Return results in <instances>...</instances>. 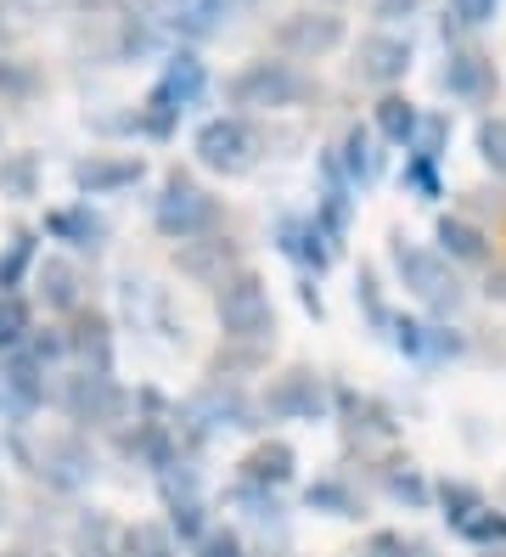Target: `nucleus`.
Wrapping results in <instances>:
<instances>
[{
  "instance_id": "1",
  "label": "nucleus",
  "mask_w": 506,
  "mask_h": 557,
  "mask_svg": "<svg viewBox=\"0 0 506 557\" xmlns=\"http://www.w3.org/2000/svg\"><path fill=\"white\" fill-rule=\"evenodd\" d=\"M316 96V79L298 69V62H287V57H259V62H248L243 74H231V85H225V102L236 108V113H287V108H304Z\"/></svg>"
},
{
  "instance_id": "2",
  "label": "nucleus",
  "mask_w": 506,
  "mask_h": 557,
  "mask_svg": "<svg viewBox=\"0 0 506 557\" xmlns=\"http://www.w3.org/2000/svg\"><path fill=\"white\" fill-rule=\"evenodd\" d=\"M202 90H209V69H202V57L197 51H175V57L163 62L158 85L147 90V102L129 113V124L141 129V136H158L163 141L169 129H175V119L202 102Z\"/></svg>"
},
{
  "instance_id": "3",
  "label": "nucleus",
  "mask_w": 506,
  "mask_h": 557,
  "mask_svg": "<svg viewBox=\"0 0 506 557\" xmlns=\"http://www.w3.org/2000/svg\"><path fill=\"white\" fill-rule=\"evenodd\" d=\"M388 253H394L399 287L411 293V299H422V305L439 310V315H456V310H461L467 287H461L456 265H451V259L439 253V248H422V243H411L405 232H394V237H388Z\"/></svg>"
},
{
  "instance_id": "4",
  "label": "nucleus",
  "mask_w": 506,
  "mask_h": 557,
  "mask_svg": "<svg viewBox=\"0 0 506 557\" xmlns=\"http://www.w3.org/2000/svg\"><path fill=\"white\" fill-rule=\"evenodd\" d=\"M214 315H220V333L231 344H276V305L264 293L259 271H231L214 293Z\"/></svg>"
},
{
  "instance_id": "5",
  "label": "nucleus",
  "mask_w": 506,
  "mask_h": 557,
  "mask_svg": "<svg viewBox=\"0 0 506 557\" xmlns=\"http://www.w3.org/2000/svg\"><path fill=\"white\" fill-rule=\"evenodd\" d=\"M152 225L169 237V243H192V237H214L225 214H220V198H209L192 175H169L163 191L152 198Z\"/></svg>"
},
{
  "instance_id": "6",
  "label": "nucleus",
  "mask_w": 506,
  "mask_h": 557,
  "mask_svg": "<svg viewBox=\"0 0 506 557\" xmlns=\"http://www.w3.org/2000/svg\"><path fill=\"white\" fill-rule=\"evenodd\" d=\"M192 152H197V163H202L209 175L236 181V175H248L254 163H259L264 141H259V129H254L243 113H220V119H209V124L197 129Z\"/></svg>"
},
{
  "instance_id": "7",
  "label": "nucleus",
  "mask_w": 506,
  "mask_h": 557,
  "mask_svg": "<svg viewBox=\"0 0 506 557\" xmlns=\"http://www.w3.org/2000/svg\"><path fill=\"white\" fill-rule=\"evenodd\" d=\"M57 406L74 422H85V429H124L129 411H135V395L113 383V372H90L85 367V372H74L57 388Z\"/></svg>"
},
{
  "instance_id": "8",
  "label": "nucleus",
  "mask_w": 506,
  "mask_h": 557,
  "mask_svg": "<svg viewBox=\"0 0 506 557\" xmlns=\"http://www.w3.org/2000/svg\"><path fill=\"white\" fill-rule=\"evenodd\" d=\"M344 35H349V23L337 17L332 7H304V12H287L276 23V51L287 62H316V57L344 46Z\"/></svg>"
},
{
  "instance_id": "9",
  "label": "nucleus",
  "mask_w": 506,
  "mask_h": 557,
  "mask_svg": "<svg viewBox=\"0 0 506 557\" xmlns=\"http://www.w3.org/2000/svg\"><path fill=\"white\" fill-rule=\"evenodd\" d=\"M259 411L270 422H321L326 417V383L310 367H287L282 377H270Z\"/></svg>"
},
{
  "instance_id": "10",
  "label": "nucleus",
  "mask_w": 506,
  "mask_h": 557,
  "mask_svg": "<svg viewBox=\"0 0 506 557\" xmlns=\"http://www.w3.org/2000/svg\"><path fill=\"white\" fill-rule=\"evenodd\" d=\"M439 90L456 96V102H472V108L495 102V90H501L495 57L479 51V46H451L445 62H439Z\"/></svg>"
},
{
  "instance_id": "11",
  "label": "nucleus",
  "mask_w": 506,
  "mask_h": 557,
  "mask_svg": "<svg viewBox=\"0 0 506 557\" xmlns=\"http://www.w3.org/2000/svg\"><path fill=\"white\" fill-rule=\"evenodd\" d=\"M405 74H411V40L394 35V28H378L355 46V79L360 85H378V90H394Z\"/></svg>"
},
{
  "instance_id": "12",
  "label": "nucleus",
  "mask_w": 506,
  "mask_h": 557,
  "mask_svg": "<svg viewBox=\"0 0 506 557\" xmlns=\"http://www.w3.org/2000/svg\"><path fill=\"white\" fill-rule=\"evenodd\" d=\"M34 473H40L46 484H57V490H79L96 473V456L79 434H46L40 450H34Z\"/></svg>"
},
{
  "instance_id": "13",
  "label": "nucleus",
  "mask_w": 506,
  "mask_h": 557,
  "mask_svg": "<svg viewBox=\"0 0 506 557\" xmlns=\"http://www.w3.org/2000/svg\"><path fill=\"white\" fill-rule=\"evenodd\" d=\"M141 181H147V158H135V152H90L74 163V186L85 198H113V191L141 186Z\"/></svg>"
},
{
  "instance_id": "14",
  "label": "nucleus",
  "mask_w": 506,
  "mask_h": 557,
  "mask_svg": "<svg viewBox=\"0 0 506 557\" xmlns=\"http://www.w3.org/2000/svg\"><path fill=\"white\" fill-rule=\"evenodd\" d=\"M388 338H394V349H399L405 360H417V367H439V360H456V355L467 349V338H461V333H451V326L405 321V315H394Z\"/></svg>"
},
{
  "instance_id": "15",
  "label": "nucleus",
  "mask_w": 506,
  "mask_h": 557,
  "mask_svg": "<svg viewBox=\"0 0 506 557\" xmlns=\"http://www.w3.org/2000/svg\"><path fill=\"white\" fill-rule=\"evenodd\" d=\"M236 0H169L163 7V28L181 40H214L220 28L231 23Z\"/></svg>"
},
{
  "instance_id": "16",
  "label": "nucleus",
  "mask_w": 506,
  "mask_h": 557,
  "mask_svg": "<svg viewBox=\"0 0 506 557\" xmlns=\"http://www.w3.org/2000/svg\"><path fill=\"white\" fill-rule=\"evenodd\" d=\"M276 248L287 259H298L304 271H316V276L332 265V243H326V232L316 225V214L310 220H304V214H282L276 220Z\"/></svg>"
},
{
  "instance_id": "17",
  "label": "nucleus",
  "mask_w": 506,
  "mask_h": 557,
  "mask_svg": "<svg viewBox=\"0 0 506 557\" xmlns=\"http://www.w3.org/2000/svg\"><path fill=\"white\" fill-rule=\"evenodd\" d=\"M0 395L17 411H40L46 406V360H34L28 349H7V360H0Z\"/></svg>"
},
{
  "instance_id": "18",
  "label": "nucleus",
  "mask_w": 506,
  "mask_h": 557,
  "mask_svg": "<svg viewBox=\"0 0 506 557\" xmlns=\"http://www.w3.org/2000/svg\"><path fill=\"white\" fill-rule=\"evenodd\" d=\"M181 271L192 276V282H209V287H220L231 271H243V265H236V243L231 237H192V243H181Z\"/></svg>"
},
{
  "instance_id": "19",
  "label": "nucleus",
  "mask_w": 506,
  "mask_h": 557,
  "mask_svg": "<svg viewBox=\"0 0 506 557\" xmlns=\"http://www.w3.org/2000/svg\"><path fill=\"white\" fill-rule=\"evenodd\" d=\"M202 422H225V429H259V406L243 395V383H220V377H209V388L197 395V406H192Z\"/></svg>"
},
{
  "instance_id": "20",
  "label": "nucleus",
  "mask_w": 506,
  "mask_h": 557,
  "mask_svg": "<svg viewBox=\"0 0 506 557\" xmlns=\"http://www.w3.org/2000/svg\"><path fill=\"white\" fill-rule=\"evenodd\" d=\"M337 411H344V429L355 440H394L399 417L378 400V395H355V388H337Z\"/></svg>"
},
{
  "instance_id": "21",
  "label": "nucleus",
  "mask_w": 506,
  "mask_h": 557,
  "mask_svg": "<svg viewBox=\"0 0 506 557\" xmlns=\"http://www.w3.org/2000/svg\"><path fill=\"white\" fill-rule=\"evenodd\" d=\"M293 473H298V456L287 440H259L243 456V484H254V490H282V484H293Z\"/></svg>"
},
{
  "instance_id": "22",
  "label": "nucleus",
  "mask_w": 506,
  "mask_h": 557,
  "mask_svg": "<svg viewBox=\"0 0 506 557\" xmlns=\"http://www.w3.org/2000/svg\"><path fill=\"white\" fill-rule=\"evenodd\" d=\"M332 152H337V163H344V175H349V186H355V191H360V186H378V175H383L378 129L349 124V129H344V141H337Z\"/></svg>"
},
{
  "instance_id": "23",
  "label": "nucleus",
  "mask_w": 506,
  "mask_h": 557,
  "mask_svg": "<svg viewBox=\"0 0 506 557\" xmlns=\"http://www.w3.org/2000/svg\"><path fill=\"white\" fill-rule=\"evenodd\" d=\"M34 282H40V305L46 310H57V315H79L85 310V276H79L74 259H46Z\"/></svg>"
},
{
  "instance_id": "24",
  "label": "nucleus",
  "mask_w": 506,
  "mask_h": 557,
  "mask_svg": "<svg viewBox=\"0 0 506 557\" xmlns=\"http://www.w3.org/2000/svg\"><path fill=\"white\" fill-rule=\"evenodd\" d=\"M46 232L67 248H101L108 243V220H101L90 203H67V209H51L46 214Z\"/></svg>"
},
{
  "instance_id": "25",
  "label": "nucleus",
  "mask_w": 506,
  "mask_h": 557,
  "mask_svg": "<svg viewBox=\"0 0 506 557\" xmlns=\"http://www.w3.org/2000/svg\"><path fill=\"white\" fill-rule=\"evenodd\" d=\"M439 253L451 259V265H490V237L479 232L472 220H461V214H445L439 220Z\"/></svg>"
},
{
  "instance_id": "26",
  "label": "nucleus",
  "mask_w": 506,
  "mask_h": 557,
  "mask_svg": "<svg viewBox=\"0 0 506 557\" xmlns=\"http://www.w3.org/2000/svg\"><path fill=\"white\" fill-rule=\"evenodd\" d=\"M67 349H74L90 372H113V326H108V315L79 310L74 333H67Z\"/></svg>"
},
{
  "instance_id": "27",
  "label": "nucleus",
  "mask_w": 506,
  "mask_h": 557,
  "mask_svg": "<svg viewBox=\"0 0 506 557\" xmlns=\"http://www.w3.org/2000/svg\"><path fill=\"white\" fill-rule=\"evenodd\" d=\"M417 124H422L417 102H411V96H399V90H383V102L371 108V129H378V141H388V147H411Z\"/></svg>"
},
{
  "instance_id": "28",
  "label": "nucleus",
  "mask_w": 506,
  "mask_h": 557,
  "mask_svg": "<svg viewBox=\"0 0 506 557\" xmlns=\"http://www.w3.org/2000/svg\"><path fill=\"white\" fill-rule=\"evenodd\" d=\"M163 502H169V523H175V535L181 541H202V496H197V484L192 473H163Z\"/></svg>"
},
{
  "instance_id": "29",
  "label": "nucleus",
  "mask_w": 506,
  "mask_h": 557,
  "mask_svg": "<svg viewBox=\"0 0 506 557\" xmlns=\"http://www.w3.org/2000/svg\"><path fill=\"white\" fill-rule=\"evenodd\" d=\"M270 349L276 344H220V355L209 360V377H220V383H243V377H254L264 360H270Z\"/></svg>"
},
{
  "instance_id": "30",
  "label": "nucleus",
  "mask_w": 506,
  "mask_h": 557,
  "mask_svg": "<svg viewBox=\"0 0 506 557\" xmlns=\"http://www.w3.org/2000/svg\"><path fill=\"white\" fill-rule=\"evenodd\" d=\"M378 479H383V490L399 502V507H411V512H422L428 502H433V490H428V479L405 462V456H394V462H383L378 468Z\"/></svg>"
},
{
  "instance_id": "31",
  "label": "nucleus",
  "mask_w": 506,
  "mask_h": 557,
  "mask_svg": "<svg viewBox=\"0 0 506 557\" xmlns=\"http://www.w3.org/2000/svg\"><path fill=\"white\" fill-rule=\"evenodd\" d=\"M34 253H40V237H34L28 225H17V232H12V243L0 248V299L23 287V276L34 271Z\"/></svg>"
},
{
  "instance_id": "32",
  "label": "nucleus",
  "mask_w": 506,
  "mask_h": 557,
  "mask_svg": "<svg viewBox=\"0 0 506 557\" xmlns=\"http://www.w3.org/2000/svg\"><path fill=\"white\" fill-rule=\"evenodd\" d=\"M119 541H124V530L108 512H85L74 523V557H119Z\"/></svg>"
},
{
  "instance_id": "33",
  "label": "nucleus",
  "mask_w": 506,
  "mask_h": 557,
  "mask_svg": "<svg viewBox=\"0 0 506 557\" xmlns=\"http://www.w3.org/2000/svg\"><path fill=\"white\" fill-rule=\"evenodd\" d=\"M158 40H163V17H152L147 7L141 12H124V23H119V57L124 62L158 51Z\"/></svg>"
},
{
  "instance_id": "34",
  "label": "nucleus",
  "mask_w": 506,
  "mask_h": 557,
  "mask_svg": "<svg viewBox=\"0 0 506 557\" xmlns=\"http://www.w3.org/2000/svg\"><path fill=\"white\" fill-rule=\"evenodd\" d=\"M34 191H40V158L0 152V198H34Z\"/></svg>"
},
{
  "instance_id": "35",
  "label": "nucleus",
  "mask_w": 506,
  "mask_h": 557,
  "mask_svg": "<svg viewBox=\"0 0 506 557\" xmlns=\"http://www.w3.org/2000/svg\"><path fill=\"white\" fill-rule=\"evenodd\" d=\"M46 90V74L23 57H0V102H34Z\"/></svg>"
},
{
  "instance_id": "36",
  "label": "nucleus",
  "mask_w": 506,
  "mask_h": 557,
  "mask_svg": "<svg viewBox=\"0 0 506 557\" xmlns=\"http://www.w3.org/2000/svg\"><path fill=\"white\" fill-rule=\"evenodd\" d=\"M456 535H461L467 546H484V552H495V546H506V512H495L490 502H484V507H472V512L456 523Z\"/></svg>"
},
{
  "instance_id": "37",
  "label": "nucleus",
  "mask_w": 506,
  "mask_h": 557,
  "mask_svg": "<svg viewBox=\"0 0 506 557\" xmlns=\"http://www.w3.org/2000/svg\"><path fill=\"white\" fill-rule=\"evenodd\" d=\"M304 502H310L316 512H326V518H360V496L344 479H316L310 490H304Z\"/></svg>"
},
{
  "instance_id": "38",
  "label": "nucleus",
  "mask_w": 506,
  "mask_h": 557,
  "mask_svg": "<svg viewBox=\"0 0 506 557\" xmlns=\"http://www.w3.org/2000/svg\"><path fill=\"white\" fill-rule=\"evenodd\" d=\"M119 557H175V535L163 523H135L119 541Z\"/></svg>"
},
{
  "instance_id": "39",
  "label": "nucleus",
  "mask_w": 506,
  "mask_h": 557,
  "mask_svg": "<svg viewBox=\"0 0 506 557\" xmlns=\"http://www.w3.org/2000/svg\"><path fill=\"white\" fill-rule=\"evenodd\" d=\"M445 147H451V113H422V124H417V136H411V158H428V163H439L445 158Z\"/></svg>"
},
{
  "instance_id": "40",
  "label": "nucleus",
  "mask_w": 506,
  "mask_h": 557,
  "mask_svg": "<svg viewBox=\"0 0 506 557\" xmlns=\"http://www.w3.org/2000/svg\"><path fill=\"white\" fill-rule=\"evenodd\" d=\"M472 147H479L484 170L506 181V119H479V129H472Z\"/></svg>"
},
{
  "instance_id": "41",
  "label": "nucleus",
  "mask_w": 506,
  "mask_h": 557,
  "mask_svg": "<svg viewBox=\"0 0 506 557\" xmlns=\"http://www.w3.org/2000/svg\"><path fill=\"white\" fill-rule=\"evenodd\" d=\"M28 333H34V310L17 293H7V299H0V349H23Z\"/></svg>"
},
{
  "instance_id": "42",
  "label": "nucleus",
  "mask_w": 506,
  "mask_h": 557,
  "mask_svg": "<svg viewBox=\"0 0 506 557\" xmlns=\"http://www.w3.org/2000/svg\"><path fill=\"white\" fill-rule=\"evenodd\" d=\"M355 299H360L366 321L378 326V333H388L394 315H388V305H383V287H378V271H371V265H360V276H355Z\"/></svg>"
},
{
  "instance_id": "43",
  "label": "nucleus",
  "mask_w": 506,
  "mask_h": 557,
  "mask_svg": "<svg viewBox=\"0 0 506 557\" xmlns=\"http://www.w3.org/2000/svg\"><path fill=\"white\" fill-rule=\"evenodd\" d=\"M405 191L411 198H422V203H433V198H445V181H439V163H428V158H405Z\"/></svg>"
},
{
  "instance_id": "44",
  "label": "nucleus",
  "mask_w": 506,
  "mask_h": 557,
  "mask_svg": "<svg viewBox=\"0 0 506 557\" xmlns=\"http://www.w3.org/2000/svg\"><path fill=\"white\" fill-rule=\"evenodd\" d=\"M439 507H445V523L456 530V523L472 512V507H484V496L472 484H439Z\"/></svg>"
},
{
  "instance_id": "45",
  "label": "nucleus",
  "mask_w": 506,
  "mask_h": 557,
  "mask_svg": "<svg viewBox=\"0 0 506 557\" xmlns=\"http://www.w3.org/2000/svg\"><path fill=\"white\" fill-rule=\"evenodd\" d=\"M360 557H428V546L422 541H405L399 530H378V535L366 541Z\"/></svg>"
},
{
  "instance_id": "46",
  "label": "nucleus",
  "mask_w": 506,
  "mask_h": 557,
  "mask_svg": "<svg viewBox=\"0 0 506 557\" xmlns=\"http://www.w3.org/2000/svg\"><path fill=\"white\" fill-rule=\"evenodd\" d=\"M495 12H501V0H445V17H456L461 28H484L495 23Z\"/></svg>"
},
{
  "instance_id": "47",
  "label": "nucleus",
  "mask_w": 506,
  "mask_h": 557,
  "mask_svg": "<svg viewBox=\"0 0 506 557\" xmlns=\"http://www.w3.org/2000/svg\"><path fill=\"white\" fill-rule=\"evenodd\" d=\"M197 557H248V546H243V535H236V530H202Z\"/></svg>"
},
{
  "instance_id": "48",
  "label": "nucleus",
  "mask_w": 506,
  "mask_h": 557,
  "mask_svg": "<svg viewBox=\"0 0 506 557\" xmlns=\"http://www.w3.org/2000/svg\"><path fill=\"white\" fill-rule=\"evenodd\" d=\"M422 12V0H371V17H378L383 28L388 23H405V17H417Z\"/></svg>"
},
{
  "instance_id": "49",
  "label": "nucleus",
  "mask_w": 506,
  "mask_h": 557,
  "mask_svg": "<svg viewBox=\"0 0 506 557\" xmlns=\"http://www.w3.org/2000/svg\"><path fill=\"white\" fill-rule=\"evenodd\" d=\"M484 299H501V305H506V271H495V276L484 282Z\"/></svg>"
},
{
  "instance_id": "50",
  "label": "nucleus",
  "mask_w": 506,
  "mask_h": 557,
  "mask_svg": "<svg viewBox=\"0 0 506 557\" xmlns=\"http://www.w3.org/2000/svg\"><path fill=\"white\" fill-rule=\"evenodd\" d=\"M0 557H28V552H0Z\"/></svg>"
},
{
  "instance_id": "51",
  "label": "nucleus",
  "mask_w": 506,
  "mask_h": 557,
  "mask_svg": "<svg viewBox=\"0 0 506 557\" xmlns=\"http://www.w3.org/2000/svg\"><path fill=\"white\" fill-rule=\"evenodd\" d=\"M0 40H7V23H0Z\"/></svg>"
},
{
  "instance_id": "52",
  "label": "nucleus",
  "mask_w": 506,
  "mask_h": 557,
  "mask_svg": "<svg viewBox=\"0 0 506 557\" xmlns=\"http://www.w3.org/2000/svg\"><path fill=\"white\" fill-rule=\"evenodd\" d=\"M0 136H7V124H0Z\"/></svg>"
},
{
  "instance_id": "53",
  "label": "nucleus",
  "mask_w": 506,
  "mask_h": 557,
  "mask_svg": "<svg viewBox=\"0 0 506 557\" xmlns=\"http://www.w3.org/2000/svg\"><path fill=\"white\" fill-rule=\"evenodd\" d=\"M326 7H337V0H326Z\"/></svg>"
},
{
  "instance_id": "54",
  "label": "nucleus",
  "mask_w": 506,
  "mask_h": 557,
  "mask_svg": "<svg viewBox=\"0 0 506 557\" xmlns=\"http://www.w3.org/2000/svg\"><path fill=\"white\" fill-rule=\"evenodd\" d=\"M0 512H7V502H0Z\"/></svg>"
},
{
  "instance_id": "55",
  "label": "nucleus",
  "mask_w": 506,
  "mask_h": 557,
  "mask_svg": "<svg viewBox=\"0 0 506 557\" xmlns=\"http://www.w3.org/2000/svg\"><path fill=\"white\" fill-rule=\"evenodd\" d=\"M355 557H360V552H355Z\"/></svg>"
}]
</instances>
